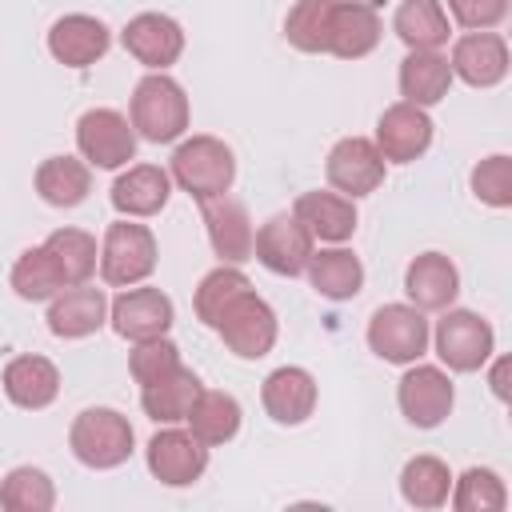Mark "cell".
<instances>
[{"mask_svg":"<svg viewBox=\"0 0 512 512\" xmlns=\"http://www.w3.org/2000/svg\"><path fill=\"white\" fill-rule=\"evenodd\" d=\"M188 96L168 72H148L132 88V128L148 144H172L188 132Z\"/></svg>","mask_w":512,"mask_h":512,"instance_id":"1","label":"cell"},{"mask_svg":"<svg viewBox=\"0 0 512 512\" xmlns=\"http://www.w3.org/2000/svg\"><path fill=\"white\" fill-rule=\"evenodd\" d=\"M68 448L84 468L108 472L132 456L136 432H132L128 416L116 408H84L68 428Z\"/></svg>","mask_w":512,"mask_h":512,"instance_id":"2","label":"cell"},{"mask_svg":"<svg viewBox=\"0 0 512 512\" xmlns=\"http://www.w3.org/2000/svg\"><path fill=\"white\" fill-rule=\"evenodd\" d=\"M196 204L224 196L236 180V156L224 140L216 136H188L172 152V172H168Z\"/></svg>","mask_w":512,"mask_h":512,"instance_id":"3","label":"cell"},{"mask_svg":"<svg viewBox=\"0 0 512 512\" xmlns=\"http://www.w3.org/2000/svg\"><path fill=\"white\" fill-rule=\"evenodd\" d=\"M156 272V236L148 224H136L132 216L104 228L100 244V280L112 288L144 284Z\"/></svg>","mask_w":512,"mask_h":512,"instance_id":"4","label":"cell"},{"mask_svg":"<svg viewBox=\"0 0 512 512\" xmlns=\"http://www.w3.org/2000/svg\"><path fill=\"white\" fill-rule=\"evenodd\" d=\"M436 344V356L448 372H480L488 356L496 352V332L480 312L468 308H444L436 320V332L428 336Z\"/></svg>","mask_w":512,"mask_h":512,"instance_id":"5","label":"cell"},{"mask_svg":"<svg viewBox=\"0 0 512 512\" xmlns=\"http://www.w3.org/2000/svg\"><path fill=\"white\" fill-rule=\"evenodd\" d=\"M216 332H220V340H224V348H228L232 356H240V360H260V356L272 352V344H276V336H280V324H276L272 304L248 288V292H240V296L224 308Z\"/></svg>","mask_w":512,"mask_h":512,"instance_id":"6","label":"cell"},{"mask_svg":"<svg viewBox=\"0 0 512 512\" xmlns=\"http://www.w3.org/2000/svg\"><path fill=\"white\" fill-rule=\"evenodd\" d=\"M428 320L416 304H380L368 320V348L388 364H412L428 352Z\"/></svg>","mask_w":512,"mask_h":512,"instance_id":"7","label":"cell"},{"mask_svg":"<svg viewBox=\"0 0 512 512\" xmlns=\"http://www.w3.org/2000/svg\"><path fill=\"white\" fill-rule=\"evenodd\" d=\"M76 148L88 168H124L136 156V128L116 108H88L76 120Z\"/></svg>","mask_w":512,"mask_h":512,"instance_id":"8","label":"cell"},{"mask_svg":"<svg viewBox=\"0 0 512 512\" xmlns=\"http://www.w3.org/2000/svg\"><path fill=\"white\" fill-rule=\"evenodd\" d=\"M396 404L412 428H436L448 420V412L456 404V388L444 368L412 360V368L396 384Z\"/></svg>","mask_w":512,"mask_h":512,"instance_id":"9","label":"cell"},{"mask_svg":"<svg viewBox=\"0 0 512 512\" xmlns=\"http://www.w3.org/2000/svg\"><path fill=\"white\" fill-rule=\"evenodd\" d=\"M316 252V240L308 236V228L292 216V212H276L268 216L256 236H252V256L276 272V276H300L308 268V256Z\"/></svg>","mask_w":512,"mask_h":512,"instance_id":"10","label":"cell"},{"mask_svg":"<svg viewBox=\"0 0 512 512\" xmlns=\"http://www.w3.org/2000/svg\"><path fill=\"white\" fill-rule=\"evenodd\" d=\"M384 156L376 152V144L368 136H344L332 144L328 160H324V176L328 184L348 196V200H360L368 192H376L384 184Z\"/></svg>","mask_w":512,"mask_h":512,"instance_id":"11","label":"cell"},{"mask_svg":"<svg viewBox=\"0 0 512 512\" xmlns=\"http://www.w3.org/2000/svg\"><path fill=\"white\" fill-rule=\"evenodd\" d=\"M148 472L168 488H188L208 468V444H200L188 428H160L148 440Z\"/></svg>","mask_w":512,"mask_h":512,"instance_id":"12","label":"cell"},{"mask_svg":"<svg viewBox=\"0 0 512 512\" xmlns=\"http://www.w3.org/2000/svg\"><path fill=\"white\" fill-rule=\"evenodd\" d=\"M376 152L384 164H412L432 148V116L408 100H396L376 120Z\"/></svg>","mask_w":512,"mask_h":512,"instance_id":"13","label":"cell"},{"mask_svg":"<svg viewBox=\"0 0 512 512\" xmlns=\"http://www.w3.org/2000/svg\"><path fill=\"white\" fill-rule=\"evenodd\" d=\"M108 320L116 328V336L124 340H152V336H168L172 320H176V308L172 300L160 292V288H148V284H132L124 288L112 304H108Z\"/></svg>","mask_w":512,"mask_h":512,"instance_id":"14","label":"cell"},{"mask_svg":"<svg viewBox=\"0 0 512 512\" xmlns=\"http://www.w3.org/2000/svg\"><path fill=\"white\" fill-rule=\"evenodd\" d=\"M120 44H124V52H128L132 60H140L144 68L164 72V68L176 64L180 52H184V28H180L172 16H164V12H140V16H132V20L124 24Z\"/></svg>","mask_w":512,"mask_h":512,"instance_id":"15","label":"cell"},{"mask_svg":"<svg viewBox=\"0 0 512 512\" xmlns=\"http://www.w3.org/2000/svg\"><path fill=\"white\" fill-rule=\"evenodd\" d=\"M200 216H204V228H208V244L212 252L224 260V264H244L252 260V216L244 208V200L236 196H212V200H200Z\"/></svg>","mask_w":512,"mask_h":512,"instance_id":"16","label":"cell"},{"mask_svg":"<svg viewBox=\"0 0 512 512\" xmlns=\"http://www.w3.org/2000/svg\"><path fill=\"white\" fill-rule=\"evenodd\" d=\"M104 320H108V296L104 288H92L88 280L60 288L48 304V332L60 340H84L100 332Z\"/></svg>","mask_w":512,"mask_h":512,"instance_id":"17","label":"cell"},{"mask_svg":"<svg viewBox=\"0 0 512 512\" xmlns=\"http://www.w3.org/2000/svg\"><path fill=\"white\" fill-rule=\"evenodd\" d=\"M112 44V32L104 20L88 16V12H68L48 28V52L64 64V68H88L96 64Z\"/></svg>","mask_w":512,"mask_h":512,"instance_id":"18","label":"cell"},{"mask_svg":"<svg viewBox=\"0 0 512 512\" xmlns=\"http://www.w3.org/2000/svg\"><path fill=\"white\" fill-rule=\"evenodd\" d=\"M448 68H452V76H460L472 88H492L508 76V44L496 32H464L452 44Z\"/></svg>","mask_w":512,"mask_h":512,"instance_id":"19","label":"cell"},{"mask_svg":"<svg viewBox=\"0 0 512 512\" xmlns=\"http://www.w3.org/2000/svg\"><path fill=\"white\" fill-rule=\"evenodd\" d=\"M380 44V16L364 0H332L328 12V52L340 60H360Z\"/></svg>","mask_w":512,"mask_h":512,"instance_id":"20","label":"cell"},{"mask_svg":"<svg viewBox=\"0 0 512 512\" xmlns=\"http://www.w3.org/2000/svg\"><path fill=\"white\" fill-rule=\"evenodd\" d=\"M404 292L420 312H444L460 292V272L444 252H420L404 268Z\"/></svg>","mask_w":512,"mask_h":512,"instance_id":"21","label":"cell"},{"mask_svg":"<svg viewBox=\"0 0 512 512\" xmlns=\"http://www.w3.org/2000/svg\"><path fill=\"white\" fill-rule=\"evenodd\" d=\"M260 400H264V412L276 420V424H304L316 408V380L308 368H296V364H284L276 372L264 376V388H260Z\"/></svg>","mask_w":512,"mask_h":512,"instance_id":"22","label":"cell"},{"mask_svg":"<svg viewBox=\"0 0 512 512\" xmlns=\"http://www.w3.org/2000/svg\"><path fill=\"white\" fill-rule=\"evenodd\" d=\"M4 396L24 408V412H40L60 396V368L48 356H12L4 364Z\"/></svg>","mask_w":512,"mask_h":512,"instance_id":"23","label":"cell"},{"mask_svg":"<svg viewBox=\"0 0 512 512\" xmlns=\"http://www.w3.org/2000/svg\"><path fill=\"white\" fill-rule=\"evenodd\" d=\"M292 216L308 228L312 240H324V244H344L356 232V204L340 192H320V188L300 192L292 204Z\"/></svg>","mask_w":512,"mask_h":512,"instance_id":"24","label":"cell"},{"mask_svg":"<svg viewBox=\"0 0 512 512\" xmlns=\"http://www.w3.org/2000/svg\"><path fill=\"white\" fill-rule=\"evenodd\" d=\"M112 208L120 216H132V220H144V216H156L168 196H172V176L156 164H132L128 172L116 176L112 184Z\"/></svg>","mask_w":512,"mask_h":512,"instance_id":"25","label":"cell"},{"mask_svg":"<svg viewBox=\"0 0 512 512\" xmlns=\"http://www.w3.org/2000/svg\"><path fill=\"white\" fill-rule=\"evenodd\" d=\"M392 32L408 52H440V44H448L452 24L440 0H404L392 16Z\"/></svg>","mask_w":512,"mask_h":512,"instance_id":"26","label":"cell"},{"mask_svg":"<svg viewBox=\"0 0 512 512\" xmlns=\"http://www.w3.org/2000/svg\"><path fill=\"white\" fill-rule=\"evenodd\" d=\"M396 80H400V96L408 104L432 108V104H440L448 96L456 76L448 68V56H440V52H408L400 60V76Z\"/></svg>","mask_w":512,"mask_h":512,"instance_id":"27","label":"cell"},{"mask_svg":"<svg viewBox=\"0 0 512 512\" xmlns=\"http://www.w3.org/2000/svg\"><path fill=\"white\" fill-rule=\"evenodd\" d=\"M36 192L44 204L52 208H76L88 200L92 192V168L88 160L80 156H48L40 168H36Z\"/></svg>","mask_w":512,"mask_h":512,"instance_id":"28","label":"cell"},{"mask_svg":"<svg viewBox=\"0 0 512 512\" xmlns=\"http://www.w3.org/2000/svg\"><path fill=\"white\" fill-rule=\"evenodd\" d=\"M308 284L324 296V300H352L364 288V264L360 256H352L348 248L332 244L308 256Z\"/></svg>","mask_w":512,"mask_h":512,"instance_id":"29","label":"cell"},{"mask_svg":"<svg viewBox=\"0 0 512 512\" xmlns=\"http://www.w3.org/2000/svg\"><path fill=\"white\" fill-rule=\"evenodd\" d=\"M200 388H204L200 376L180 364L172 376H164V380L140 388V408H144V416L156 420V424H180V420H188L192 400L200 396Z\"/></svg>","mask_w":512,"mask_h":512,"instance_id":"30","label":"cell"},{"mask_svg":"<svg viewBox=\"0 0 512 512\" xmlns=\"http://www.w3.org/2000/svg\"><path fill=\"white\" fill-rule=\"evenodd\" d=\"M240 400L232 392H220V388H200V396L192 400V412H188V432L216 448V444H228L236 432H240Z\"/></svg>","mask_w":512,"mask_h":512,"instance_id":"31","label":"cell"},{"mask_svg":"<svg viewBox=\"0 0 512 512\" xmlns=\"http://www.w3.org/2000/svg\"><path fill=\"white\" fill-rule=\"evenodd\" d=\"M452 492V472L440 456H412L400 472V496L412 508H444Z\"/></svg>","mask_w":512,"mask_h":512,"instance_id":"32","label":"cell"},{"mask_svg":"<svg viewBox=\"0 0 512 512\" xmlns=\"http://www.w3.org/2000/svg\"><path fill=\"white\" fill-rule=\"evenodd\" d=\"M12 292L20 296V300H52L60 288H68L64 284V276H60V268H56V260H52V252L44 248V244H36V248H24L20 256H16V264H12Z\"/></svg>","mask_w":512,"mask_h":512,"instance_id":"33","label":"cell"},{"mask_svg":"<svg viewBox=\"0 0 512 512\" xmlns=\"http://www.w3.org/2000/svg\"><path fill=\"white\" fill-rule=\"evenodd\" d=\"M0 508L8 512H48L56 508V484L44 468L20 464L0 480Z\"/></svg>","mask_w":512,"mask_h":512,"instance_id":"34","label":"cell"},{"mask_svg":"<svg viewBox=\"0 0 512 512\" xmlns=\"http://www.w3.org/2000/svg\"><path fill=\"white\" fill-rule=\"evenodd\" d=\"M44 248L52 252L64 284H84L96 272V260H100L96 256V236L84 232V228H56V232H48Z\"/></svg>","mask_w":512,"mask_h":512,"instance_id":"35","label":"cell"},{"mask_svg":"<svg viewBox=\"0 0 512 512\" xmlns=\"http://www.w3.org/2000/svg\"><path fill=\"white\" fill-rule=\"evenodd\" d=\"M248 288H252V280H248L236 264H220V268H212V272L196 284V296H192L200 324L216 328V324H220V316H224V308H228L240 292H248Z\"/></svg>","mask_w":512,"mask_h":512,"instance_id":"36","label":"cell"},{"mask_svg":"<svg viewBox=\"0 0 512 512\" xmlns=\"http://www.w3.org/2000/svg\"><path fill=\"white\" fill-rule=\"evenodd\" d=\"M448 500H452L456 512H504L508 488H504L500 472H492V468H468V472L452 476Z\"/></svg>","mask_w":512,"mask_h":512,"instance_id":"37","label":"cell"},{"mask_svg":"<svg viewBox=\"0 0 512 512\" xmlns=\"http://www.w3.org/2000/svg\"><path fill=\"white\" fill-rule=\"evenodd\" d=\"M328 12L332 0H296L288 20H284V36L292 48L300 52H328Z\"/></svg>","mask_w":512,"mask_h":512,"instance_id":"38","label":"cell"},{"mask_svg":"<svg viewBox=\"0 0 512 512\" xmlns=\"http://www.w3.org/2000/svg\"><path fill=\"white\" fill-rule=\"evenodd\" d=\"M180 368V348L168 340V336H152V340H136V348L128 352V372L132 380L144 388V384H156L164 376H172Z\"/></svg>","mask_w":512,"mask_h":512,"instance_id":"39","label":"cell"},{"mask_svg":"<svg viewBox=\"0 0 512 512\" xmlns=\"http://www.w3.org/2000/svg\"><path fill=\"white\" fill-rule=\"evenodd\" d=\"M472 192L480 204L488 208H508L512 204V160L504 152L496 156H484L476 168H472Z\"/></svg>","mask_w":512,"mask_h":512,"instance_id":"40","label":"cell"},{"mask_svg":"<svg viewBox=\"0 0 512 512\" xmlns=\"http://www.w3.org/2000/svg\"><path fill=\"white\" fill-rule=\"evenodd\" d=\"M448 12L468 32H488L508 16V0H448Z\"/></svg>","mask_w":512,"mask_h":512,"instance_id":"41","label":"cell"},{"mask_svg":"<svg viewBox=\"0 0 512 512\" xmlns=\"http://www.w3.org/2000/svg\"><path fill=\"white\" fill-rule=\"evenodd\" d=\"M504 372H508V360H496V368H492V392L504 400L508 396V388H504Z\"/></svg>","mask_w":512,"mask_h":512,"instance_id":"42","label":"cell"}]
</instances>
